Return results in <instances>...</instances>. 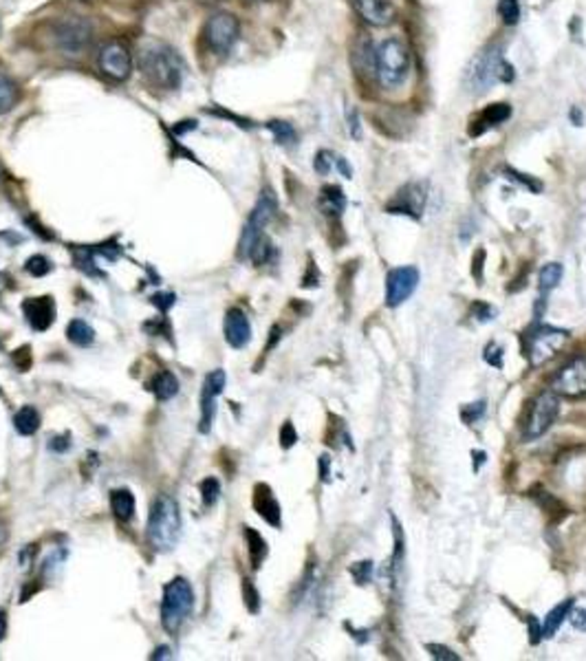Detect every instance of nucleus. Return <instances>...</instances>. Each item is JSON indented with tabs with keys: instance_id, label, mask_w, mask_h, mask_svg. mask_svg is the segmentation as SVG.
<instances>
[{
	"instance_id": "ddd939ff",
	"label": "nucleus",
	"mask_w": 586,
	"mask_h": 661,
	"mask_svg": "<svg viewBox=\"0 0 586 661\" xmlns=\"http://www.w3.org/2000/svg\"><path fill=\"white\" fill-rule=\"evenodd\" d=\"M100 69L106 78L115 82H126L133 76V53L117 40L108 42L100 51Z\"/></svg>"
},
{
	"instance_id": "6e6552de",
	"label": "nucleus",
	"mask_w": 586,
	"mask_h": 661,
	"mask_svg": "<svg viewBox=\"0 0 586 661\" xmlns=\"http://www.w3.org/2000/svg\"><path fill=\"white\" fill-rule=\"evenodd\" d=\"M569 330L558 328V326H544L538 324L531 335L527 338V357L531 366H542L551 359L560 348L569 340Z\"/></svg>"
},
{
	"instance_id": "8fccbe9b",
	"label": "nucleus",
	"mask_w": 586,
	"mask_h": 661,
	"mask_svg": "<svg viewBox=\"0 0 586 661\" xmlns=\"http://www.w3.org/2000/svg\"><path fill=\"white\" fill-rule=\"evenodd\" d=\"M540 639H542V624H538V619L531 617L529 619V641L536 646V644H540Z\"/></svg>"
},
{
	"instance_id": "c9c22d12",
	"label": "nucleus",
	"mask_w": 586,
	"mask_h": 661,
	"mask_svg": "<svg viewBox=\"0 0 586 661\" xmlns=\"http://www.w3.org/2000/svg\"><path fill=\"white\" fill-rule=\"evenodd\" d=\"M496 314H498L496 306H491L487 302H481V300H476L472 304V309H470V318H474L476 322H481V324L494 320V318H496Z\"/></svg>"
},
{
	"instance_id": "f257e3e1",
	"label": "nucleus",
	"mask_w": 586,
	"mask_h": 661,
	"mask_svg": "<svg viewBox=\"0 0 586 661\" xmlns=\"http://www.w3.org/2000/svg\"><path fill=\"white\" fill-rule=\"evenodd\" d=\"M139 69L153 86L161 90H174L183 80V60L166 42L150 40L139 49Z\"/></svg>"
},
{
	"instance_id": "bb28decb",
	"label": "nucleus",
	"mask_w": 586,
	"mask_h": 661,
	"mask_svg": "<svg viewBox=\"0 0 586 661\" xmlns=\"http://www.w3.org/2000/svg\"><path fill=\"white\" fill-rule=\"evenodd\" d=\"M245 540H247V547H249V560H251V566L253 568H261V564L265 562L269 549H267V542L265 538L258 534L256 529L251 527H245Z\"/></svg>"
},
{
	"instance_id": "e433bc0d",
	"label": "nucleus",
	"mask_w": 586,
	"mask_h": 661,
	"mask_svg": "<svg viewBox=\"0 0 586 661\" xmlns=\"http://www.w3.org/2000/svg\"><path fill=\"white\" fill-rule=\"evenodd\" d=\"M373 571H375V564L371 560H361V562H355L351 564V573L355 578L357 584H369L373 580Z\"/></svg>"
},
{
	"instance_id": "f8f14e48",
	"label": "nucleus",
	"mask_w": 586,
	"mask_h": 661,
	"mask_svg": "<svg viewBox=\"0 0 586 661\" xmlns=\"http://www.w3.org/2000/svg\"><path fill=\"white\" fill-rule=\"evenodd\" d=\"M551 391L571 399L586 395V355H575L558 369L551 379Z\"/></svg>"
},
{
	"instance_id": "2f4dec72",
	"label": "nucleus",
	"mask_w": 586,
	"mask_h": 661,
	"mask_svg": "<svg viewBox=\"0 0 586 661\" xmlns=\"http://www.w3.org/2000/svg\"><path fill=\"white\" fill-rule=\"evenodd\" d=\"M278 258V251H276V247H273V243L269 241V238H261L258 243H256V247L251 249V256H249V261H253V265H258V267H263V265H269V263H273Z\"/></svg>"
},
{
	"instance_id": "39448f33",
	"label": "nucleus",
	"mask_w": 586,
	"mask_h": 661,
	"mask_svg": "<svg viewBox=\"0 0 586 661\" xmlns=\"http://www.w3.org/2000/svg\"><path fill=\"white\" fill-rule=\"evenodd\" d=\"M194 609V591L186 578H174L166 584L161 600V626L177 633Z\"/></svg>"
},
{
	"instance_id": "72a5a7b5",
	"label": "nucleus",
	"mask_w": 586,
	"mask_h": 661,
	"mask_svg": "<svg viewBox=\"0 0 586 661\" xmlns=\"http://www.w3.org/2000/svg\"><path fill=\"white\" fill-rule=\"evenodd\" d=\"M503 174H505V179H509V181L520 183V186L527 188L529 192H542V183H540L538 179L529 177V174H525V172H518V170H514V168H509V165H505V168H503Z\"/></svg>"
},
{
	"instance_id": "09e8293b",
	"label": "nucleus",
	"mask_w": 586,
	"mask_h": 661,
	"mask_svg": "<svg viewBox=\"0 0 586 661\" xmlns=\"http://www.w3.org/2000/svg\"><path fill=\"white\" fill-rule=\"evenodd\" d=\"M174 300H177L174 293H157V296L153 298V302L163 311V314H166V311L174 304Z\"/></svg>"
},
{
	"instance_id": "ea45409f",
	"label": "nucleus",
	"mask_w": 586,
	"mask_h": 661,
	"mask_svg": "<svg viewBox=\"0 0 586 661\" xmlns=\"http://www.w3.org/2000/svg\"><path fill=\"white\" fill-rule=\"evenodd\" d=\"M25 269H27V273L35 275V278H42V275H47L51 271V263L44 258V256L38 254V256H31L25 265Z\"/></svg>"
},
{
	"instance_id": "f03ea898",
	"label": "nucleus",
	"mask_w": 586,
	"mask_h": 661,
	"mask_svg": "<svg viewBox=\"0 0 586 661\" xmlns=\"http://www.w3.org/2000/svg\"><path fill=\"white\" fill-rule=\"evenodd\" d=\"M181 536V513L172 496L159 494L148 518V542L159 554H168L179 542Z\"/></svg>"
},
{
	"instance_id": "7ed1b4c3",
	"label": "nucleus",
	"mask_w": 586,
	"mask_h": 661,
	"mask_svg": "<svg viewBox=\"0 0 586 661\" xmlns=\"http://www.w3.org/2000/svg\"><path fill=\"white\" fill-rule=\"evenodd\" d=\"M514 76H516V71L503 58L501 49L487 47L470 62V66L465 71V84L474 90V93H485V90H489L494 84L511 82Z\"/></svg>"
},
{
	"instance_id": "bf43d9fd",
	"label": "nucleus",
	"mask_w": 586,
	"mask_h": 661,
	"mask_svg": "<svg viewBox=\"0 0 586 661\" xmlns=\"http://www.w3.org/2000/svg\"><path fill=\"white\" fill-rule=\"evenodd\" d=\"M328 468H331V458H328L326 454L320 456V479L322 481H328Z\"/></svg>"
},
{
	"instance_id": "13d9d810",
	"label": "nucleus",
	"mask_w": 586,
	"mask_h": 661,
	"mask_svg": "<svg viewBox=\"0 0 586 661\" xmlns=\"http://www.w3.org/2000/svg\"><path fill=\"white\" fill-rule=\"evenodd\" d=\"M335 168L346 177V179H351L353 177V170H351V165L346 163V159L344 157H335Z\"/></svg>"
},
{
	"instance_id": "052dcab7",
	"label": "nucleus",
	"mask_w": 586,
	"mask_h": 661,
	"mask_svg": "<svg viewBox=\"0 0 586 661\" xmlns=\"http://www.w3.org/2000/svg\"><path fill=\"white\" fill-rule=\"evenodd\" d=\"M153 659H172L170 648H168V646H161V648H157V650H155V655H153Z\"/></svg>"
},
{
	"instance_id": "58836bf2",
	"label": "nucleus",
	"mask_w": 586,
	"mask_h": 661,
	"mask_svg": "<svg viewBox=\"0 0 586 661\" xmlns=\"http://www.w3.org/2000/svg\"><path fill=\"white\" fill-rule=\"evenodd\" d=\"M243 597H245V606L249 613L261 611V595L256 591V586L251 584V580H243Z\"/></svg>"
},
{
	"instance_id": "423d86ee",
	"label": "nucleus",
	"mask_w": 586,
	"mask_h": 661,
	"mask_svg": "<svg viewBox=\"0 0 586 661\" xmlns=\"http://www.w3.org/2000/svg\"><path fill=\"white\" fill-rule=\"evenodd\" d=\"M276 212H278L276 194L267 188V190L261 192V196H258V201H256V206H253V210H251V214L247 218V223L243 227L241 243H238V258H249L251 249L265 236V227L273 220Z\"/></svg>"
},
{
	"instance_id": "c03bdc74",
	"label": "nucleus",
	"mask_w": 586,
	"mask_h": 661,
	"mask_svg": "<svg viewBox=\"0 0 586 661\" xmlns=\"http://www.w3.org/2000/svg\"><path fill=\"white\" fill-rule=\"evenodd\" d=\"M296 441H298V432H296V428H293L291 421H285L282 428H280V446H282L285 450H289V448L296 446Z\"/></svg>"
},
{
	"instance_id": "37998d69",
	"label": "nucleus",
	"mask_w": 586,
	"mask_h": 661,
	"mask_svg": "<svg viewBox=\"0 0 586 661\" xmlns=\"http://www.w3.org/2000/svg\"><path fill=\"white\" fill-rule=\"evenodd\" d=\"M426 650L430 653L432 659H438V661H459L461 659L454 650H450L448 646H441V644H426Z\"/></svg>"
},
{
	"instance_id": "4c0bfd02",
	"label": "nucleus",
	"mask_w": 586,
	"mask_h": 661,
	"mask_svg": "<svg viewBox=\"0 0 586 661\" xmlns=\"http://www.w3.org/2000/svg\"><path fill=\"white\" fill-rule=\"evenodd\" d=\"M483 415H485V401H474V403H467V406L461 408V419L467 426H474Z\"/></svg>"
},
{
	"instance_id": "393cba45",
	"label": "nucleus",
	"mask_w": 586,
	"mask_h": 661,
	"mask_svg": "<svg viewBox=\"0 0 586 661\" xmlns=\"http://www.w3.org/2000/svg\"><path fill=\"white\" fill-rule=\"evenodd\" d=\"M13 428H16L18 434H23V436L35 434V432H38V428H40L38 410H35L33 406H23L20 410L13 415Z\"/></svg>"
},
{
	"instance_id": "c756f323",
	"label": "nucleus",
	"mask_w": 586,
	"mask_h": 661,
	"mask_svg": "<svg viewBox=\"0 0 586 661\" xmlns=\"http://www.w3.org/2000/svg\"><path fill=\"white\" fill-rule=\"evenodd\" d=\"M16 102H18V84L9 76H5V73H0V115L9 113Z\"/></svg>"
},
{
	"instance_id": "f3484780",
	"label": "nucleus",
	"mask_w": 586,
	"mask_h": 661,
	"mask_svg": "<svg viewBox=\"0 0 586 661\" xmlns=\"http://www.w3.org/2000/svg\"><path fill=\"white\" fill-rule=\"evenodd\" d=\"M223 333H225V342L232 348H245L251 340V324L249 318L243 309L232 306L225 314V322H223Z\"/></svg>"
},
{
	"instance_id": "7c9ffc66",
	"label": "nucleus",
	"mask_w": 586,
	"mask_h": 661,
	"mask_svg": "<svg viewBox=\"0 0 586 661\" xmlns=\"http://www.w3.org/2000/svg\"><path fill=\"white\" fill-rule=\"evenodd\" d=\"M267 128L273 133V139H276L280 145H293V143L298 141L296 128H293V124H289V121L271 119V121H267Z\"/></svg>"
},
{
	"instance_id": "1a4fd4ad",
	"label": "nucleus",
	"mask_w": 586,
	"mask_h": 661,
	"mask_svg": "<svg viewBox=\"0 0 586 661\" xmlns=\"http://www.w3.org/2000/svg\"><path fill=\"white\" fill-rule=\"evenodd\" d=\"M241 38V23L234 13H214L205 23V42L216 55H227Z\"/></svg>"
},
{
	"instance_id": "0eeeda50",
	"label": "nucleus",
	"mask_w": 586,
	"mask_h": 661,
	"mask_svg": "<svg viewBox=\"0 0 586 661\" xmlns=\"http://www.w3.org/2000/svg\"><path fill=\"white\" fill-rule=\"evenodd\" d=\"M53 38L64 55L78 58V55H84L93 42V27L82 16H64L56 25Z\"/></svg>"
},
{
	"instance_id": "cd10ccee",
	"label": "nucleus",
	"mask_w": 586,
	"mask_h": 661,
	"mask_svg": "<svg viewBox=\"0 0 586 661\" xmlns=\"http://www.w3.org/2000/svg\"><path fill=\"white\" fill-rule=\"evenodd\" d=\"M66 338L78 346H90L95 342V330L84 320H73L66 326Z\"/></svg>"
},
{
	"instance_id": "a878e982",
	"label": "nucleus",
	"mask_w": 586,
	"mask_h": 661,
	"mask_svg": "<svg viewBox=\"0 0 586 661\" xmlns=\"http://www.w3.org/2000/svg\"><path fill=\"white\" fill-rule=\"evenodd\" d=\"M150 391L159 401H168L179 393V379L170 371H161L155 375V379L150 383Z\"/></svg>"
},
{
	"instance_id": "a19ab883",
	"label": "nucleus",
	"mask_w": 586,
	"mask_h": 661,
	"mask_svg": "<svg viewBox=\"0 0 586 661\" xmlns=\"http://www.w3.org/2000/svg\"><path fill=\"white\" fill-rule=\"evenodd\" d=\"M333 165H335V155H333L331 150H320V153L316 155L313 168H316V172H318V174L326 177L328 172L333 170Z\"/></svg>"
},
{
	"instance_id": "4d7b16f0",
	"label": "nucleus",
	"mask_w": 586,
	"mask_h": 661,
	"mask_svg": "<svg viewBox=\"0 0 586 661\" xmlns=\"http://www.w3.org/2000/svg\"><path fill=\"white\" fill-rule=\"evenodd\" d=\"M269 335H271V338H269V342H267V351H265V353H269L271 348H273V346H276V344L280 342V338H282V328H280V326L276 324V326L271 328V333H269Z\"/></svg>"
},
{
	"instance_id": "5701e85b",
	"label": "nucleus",
	"mask_w": 586,
	"mask_h": 661,
	"mask_svg": "<svg viewBox=\"0 0 586 661\" xmlns=\"http://www.w3.org/2000/svg\"><path fill=\"white\" fill-rule=\"evenodd\" d=\"M573 602L575 600L569 597V600L560 602L558 606H554V609L546 613V617L542 621V637H554L558 633V629L566 621V617H569V613L573 609Z\"/></svg>"
},
{
	"instance_id": "dca6fc26",
	"label": "nucleus",
	"mask_w": 586,
	"mask_h": 661,
	"mask_svg": "<svg viewBox=\"0 0 586 661\" xmlns=\"http://www.w3.org/2000/svg\"><path fill=\"white\" fill-rule=\"evenodd\" d=\"M511 117V106L507 102H494L489 106H485L481 113H476L470 121L467 133L470 137H481L491 128H496L501 124H505Z\"/></svg>"
},
{
	"instance_id": "aec40b11",
	"label": "nucleus",
	"mask_w": 586,
	"mask_h": 661,
	"mask_svg": "<svg viewBox=\"0 0 586 661\" xmlns=\"http://www.w3.org/2000/svg\"><path fill=\"white\" fill-rule=\"evenodd\" d=\"M23 311L27 316V322L33 330H47L53 320H56V302L53 298L44 296V298H29L23 304Z\"/></svg>"
},
{
	"instance_id": "79ce46f5",
	"label": "nucleus",
	"mask_w": 586,
	"mask_h": 661,
	"mask_svg": "<svg viewBox=\"0 0 586 661\" xmlns=\"http://www.w3.org/2000/svg\"><path fill=\"white\" fill-rule=\"evenodd\" d=\"M483 357L489 366H494V369H503V346H498L496 342H489L485 346Z\"/></svg>"
},
{
	"instance_id": "c85d7f7f",
	"label": "nucleus",
	"mask_w": 586,
	"mask_h": 661,
	"mask_svg": "<svg viewBox=\"0 0 586 661\" xmlns=\"http://www.w3.org/2000/svg\"><path fill=\"white\" fill-rule=\"evenodd\" d=\"M562 273H564V269H562L560 263H549V265H544V267L540 269V275H538V289H540V293L549 296V293H551V291L560 285Z\"/></svg>"
},
{
	"instance_id": "3c124183",
	"label": "nucleus",
	"mask_w": 586,
	"mask_h": 661,
	"mask_svg": "<svg viewBox=\"0 0 586 661\" xmlns=\"http://www.w3.org/2000/svg\"><path fill=\"white\" fill-rule=\"evenodd\" d=\"M569 617H571L573 629H578V631H584V633H586V609H578V611H573V609H571Z\"/></svg>"
},
{
	"instance_id": "6ab92c4d",
	"label": "nucleus",
	"mask_w": 586,
	"mask_h": 661,
	"mask_svg": "<svg viewBox=\"0 0 586 661\" xmlns=\"http://www.w3.org/2000/svg\"><path fill=\"white\" fill-rule=\"evenodd\" d=\"M253 509L258 511V516L269 523L271 527L280 529L282 527V511H280V503L276 501L271 487L267 483H258L253 487Z\"/></svg>"
},
{
	"instance_id": "9d476101",
	"label": "nucleus",
	"mask_w": 586,
	"mask_h": 661,
	"mask_svg": "<svg viewBox=\"0 0 586 661\" xmlns=\"http://www.w3.org/2000/svg\"><path fill=\"white\" fill-rule=\"evenodd\" d=\"M560 412V399L558 395L549 388V391H542L534 406H531V412H529V419L525 424V439L531 441V439H538L542 436L549 428L554 426V421Z\"/></svg>"
},
{
	"instance_id": "680f3d73",
	"label": "nucleus",
	"mask_w": 586,
	"mask_h": 661,
	"mask_svg": "<svg viewBox=\"0 0 586 661\" xmlns=\"http://www.w3.org/2000/svg\"><path fill=\"white\" fill-rule=\"evenodd\" d=\"M7 633V619H5V611H0V639Z\"/></svg>"
},
{
	"instance_id": "de8ad7c7",
	"label": "nucleus",
	"mask_w": 586,
	"mask_h": 661,
	"mask_svg": "<svg viewBox=\"0 0 586 661\" xmlns=\"http://www.w3.org/2000/svg\"><path fill=\"white\" fill-rule=\"evenodd\" d=\"M346 117H349V131H351V137L353 139H361V124H359V113L355 108H349V113H346Z\"/></svg>"
},
{
	"instance_id": "603ef678",
	"label": "nucleus",
	"mask_w": 586,
	"mask_h": 661,
	"mask_svg": "<svg viewBox=\"0 0 586 661\" xmlns=\"http://www.w3.org/2000/svg\"><path fill=\"white\" fill-rule=\"evenodd\" d=\"M49 448L53 450V452H66L68 448H71V436L68 434H62V436H56L49 443Z\"/></svg>"
},
{
	"instance_id": "864d4df0",
	"label": "nucleus",
	"mask_w": 586,
	"mask_h": 661,
	"mask_svg": "<svg viewBox=\"0 0 586 661\" xmlns=\"http://www.w3.org/2000/svg\"><path fill=\"white\" fill-rule=\"evenodd\" d=\"M13 362H18L20 371H27L29 369V348L25 346V348H20V351H16L13 353Z\"/></svg>"
},
{
	"instance_id": "2eb2a0df",
	"label": "nucleus",
	"mask_w": 586,
	"mask_h": 661,
	"mask_svg": "<svg viewBox=\"0 0 586 661\" xmlns=\"http://www.w3.org/2000/svg\"><path fill=\"white\" fill-rule=\"evenodd\" d=\"M225 383H227V377H225V371H221V369L212 371L205 377L203 393H201V426H198V430L203 434H208L212 430L214 417H216V399L223 393Z\"/></svg>"
},
{
	"instance_id": "4be33fe9",
	"label": "nucleus",
	"mask_w": 586,
	"mask_h": 661,
	"mask_svg": "<svg viewBox=\"0 0 586 661\" xmlns=\"http://www.w3.org/2000/svg\"><path fill=\"white\" fill-rule=\"evenodd\" d=\"M353 64L364 76H377V49L369 38H361L355 47Z\"/></svg>"
},
{
	"instance_id": "f704fd0d",
	"label": "nucleus",
	"mask_w": 586,
	"mask_h": 661,
	"mask_svg": "<svg viewBox=\"0 0 586 661\" xmlns=\"http://www.w3.org/2000/svg\"><path fill=\"white\" fill-rule=\"evenodd\" d=\"M201 496H203V505L205 507L216 505L218 496H221V483H218V479L210 476V479H205L203 483H201Z\"/></svg>"
},
{
	"instance_id": "a211bd4d",
	"label": "nucleus",
	"mask_w": 586,
	"mask_h": 661,
	"mask_svg": "<svg viewBox=\"0 0 586 661\" xmlns=\"http://www.w3.org/2000/svg\"><path fill=\"white\" fill-rule=\"evenodd\" d=\"M351 3L355 11L361 16V20L373 27H386L395 18L393 0H351Z\"/></svg>"
},
{
	"instance_id": "5fc2aeb1",
	"label": "nucleus",
	"mask_w": 586,
	"mask_h": 661,
	"mask_svg": "<svg viewBox=\"0 0 586 661\" xmlns=\"http://www.w3.org/2000/svg\"><path fill=\"white\" fill-rule=\"evenodd\" d=\"M196 121L194 119H186V121H179V124H174V128H172V133L174 135H183V133H188V131H196Z\"/></svg>"
},
{
	"instance_id": "4468645a",
	"label": "nucleus",
	"mask_w": 586,
	"mask_h": 661,
	"mask_svg": "<svg viewBox=\"0 0 586 661\" xmlns=\"http://www.w3.org/2000/svg\"><path fill=\"white\" fill-rule=\"evenodd\" d=\"M419 287V269L412 265L395 267L386 275V306L395 309L404 304Z\"/></svg>"
},
{
	"instance_id": "20e7f679",
	"label": "nucleus",
	"mask_w": 586,
	"mask_h": 661,
	"mask_svg": "<svg viewBox=\"0 0 586 661\" xmlns=\"http://www.w3.org/2000/svg\"><path fill=\"white\" fill-rule=\"evenodd\" d=\"M410 76V49L401 38H388L377 47V80L383 88L404 86Z\"/></svg>"
},
{
	"instance_id": "b1692460",
	"label": "nucleus",
	"mask_w": 586,
	"mask_h": 661,
	"mask_svg": "<svg viewBox=\"0 0 586 661\" xmlns=\"http://www.w3.org/2000/svg\"><path fill=\"white\" fill-rule=\"evenodd\" d=\"M111 509L115 518L128 523L135 516V496L131 489H113L111 492Z\"/></svg>"
},
{
	"instance_id": "a18cd8bd",
	"label": "nucleus",
	"mask_w": 586,
	"mask_h": 661,
	"mask_svg": "<svg viewBox=\"0 0 586 661\" xmlns=\"http://www.w3.org/2000/svg\"><path fill=\"white\" fill-rule=\"evenodd\" d=\"M485 249H476L474 251V258H472V275L476 282H483V267H485Z\"/></svg>"
},
{
	"instance_id": "6e6d98bb",
	"label": "nucleus",
	"mask_w": 586,
	"mask_h": 661,
	"mask_svg": "<svg viewBox=\"0 0 586 661\" xmlns=\"http://www.w3.org/2000/svg\"><path fill=\"white\" fill-rule=\"evenodd\" d=\"M544 311H546V296H544V293H540L538 300H536V306H534V318H536V322L542 320Z\"/></svg>"
},
{
	"instance_id": "9b49d317",
	"label": "nucleus",
	"mask_w": 586,
	"mask_h": 661,
	"mask_svg": "<svg viewBox=\"0 0 586 661\" xmlns=\"http://www.w3.org/2000/svg\"><path fill=\"white\" fill-rule=\"evenodd\" d=\"M426 203H428V186L421 181H412L397 190V194L386 203V212L419 220L426 212Z\"/></svg>"
},
{
	"instance_id": "49530a36",
	"label": "nucleus",
	"mask_w": 586,
	"mask_h": 661,
	"mask_svg": "<svg viewBox=\"0 0 586 661\" xmlns=\"http://www.w3.org/2000/svg\"><path fill=\"white\" fill-rule=\"evenodd\" d=\"M320 285V271H318V267L313 265V261L309 263V269H306V273H304V278H302V287L304 289H311V287H318Z\"/></svg>"
},
{
	"instance_id": "412c9836",
	"label": "nucleus",
	"mask_w": 586,
	"mask_h": 661,
	"mask_svg": "<svg viewBox=\"0 0 586 661\" xmlns=\"http://www.w3.org/2000/svg\"><path fill=\"white\" fill-rule=\"evenodd\" d=\"M320 212L328 218H340L346 208V196L340 186H324L318 198Z\"/></svg>"
},
{
	"instance_id": "473e14b6",
	"label": "nucleus",
	"mask_w": 586,
	"mask_h": 661,
	"mask_svg": "<svg viewBox=\"0 0 586 661\" xmlns=\"http://www.w3.org/2000/svg\"><path fill=\"white\" fill-rule=\"evenodd\" d=\"M496 11L501 16L503 25H507V27L516 25L520 20V3L518 0H498Z\"/></svg>"
}]
</instances>
